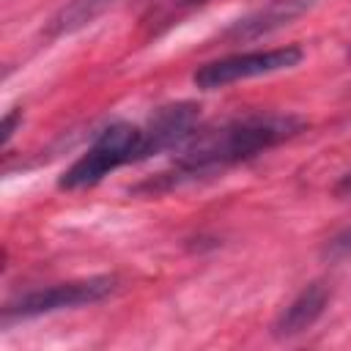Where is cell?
Returning <instances> with one entry per match:
<instances>
[{
	"label": "cell",
	"mask_w": 351,
	"mask_h": 351,
	"mask_svg": "<svg viewBox=\"0 0 351 351\" xmlns=\"http://www.w3.org/2000/svg\"><path fill=\"white\" fill-rule=\"evenodd\" d=\"M307 129V121L293 112H250L241 118L222 121L217 126H197V132L176 148L173 167L159 173L140 189L165 192L184 181L222 173L239 162H247L280 143L293 140Z\"/></svg>",
	"instance_id": "obj_1"
},
{
	"label": "cell",
	"mask_w": 351,
	"mask_h": 351,
	"mask_svg": "<svg viewBox=\"0 0 351 351\" xmlns=\"http://www.w3.org/2000/svg\"><path fill=\"white\" fill-rule=\"evenodd\" d=\"M148 159L145 154V132L137 123L129 121H115L110 126H104L93 143L85 148V154H80L74 159L71 167L63 170V176L58 178L60 189H88L96 186L99 181H104L110 173L143 162Z\"/></svg>",
	"instance_id": "obj_2"
},
{
	"label": "cell",
	"mask_w": 351,
	"mask_h": 351,
	"mask_svg": "<svg viewBox=\"0 0 351 351\" xmlns=\"http://www.w3.org/2000/svg\"><path fill=\"white\" fill-rule=\"evenodd\" d=\"M115 288H118L115 277L99 274V277H82V280H69V282H55V285H47V288L25 291L16 299L5 302L3 326L14 324V321L49 315V313H58V310H77V307L96 304V302L107 299L110 293H115Z\"/></svg>",
	"instance_id": "obj_3"
},
{
	"label": "cell",
	"mask_w": 351,
	"mask_h": 351,
	"mask_svg": "<svg viewBox=\"0 0 351 351\" xmlns=\"http://www.w3.org/2000/svg\"><path fill=\"white\" fill-rule=\"evenodd\" d=\"M304 60V49L299 44L271 47V49H250V52H233L217 60H208L195 69L192 82L200 90H217L228 88L233 82H244L252 77H266L277 71H288Z\"/></svg>",
	"instance_id": "obj_4"
},
{
	"label": "cell",
	"mask_w": 351,
	"mask_h": 351,
	"mask_svg": "<svg viewBox=\"0 0 351 351\" xmlns=\"http://www.w3.org/2000/svg\"><path fill=\"white\" fill-rule=\"evenodd\" d=\"M200 126V107L195 101H176L159 107L148 123H143L145 132V154H162V151H176L184 145Z\"/></svg>",
	"instance_id": "obj_5"
},
{
	"label": "cell",
	"mask_w": 351,
	"mask_h": 351,
	"mask_svg": "<svg viewBox=\"0 0 351 351\" xmlns=\"http://www.w3.org/2000/svg\"><path fill=\"white\" fill-rule=\"evenodd\" d=\"M313 5V0H269L266 5L255 8L252 14H247L244 19L233 22L228 30H225V38H233V41H252V38H261L282 25H288L291 19L302 16L307 8Z\"/></svg>",
	"instance_id": "obj_6"
},
{
	"label": "cell",
	"mask_w": 351,
	"mask_h": 351,
	"mask_svg": "<svg viewBox=\"0 0 351 351\" xmlns=\"http://www.w3.org/2000/svg\"><path fill=\"white\" fill-rule=\"evenodd\" d=\"M326 302H329V291H326L324 282L304 285L291 299V304L277 315V321L271 326V335L274 337H296V335L307 332L321 318V313L326 310Z\"/></svg>",
	"instance_id": "obj_7"
},
{
	"label": "cell",
	"mask_w": 351,
	"mask_h": 351,
	"mask_svg": "<svg viewBox=\"0 0 351 351\" xmlns=\"http://www.w3.org/2000/svg\"><path fill=\"white\" fill-rule=\"evenodd\" d=\"M118 0H71L55 19H52V33L55 36H60V33H74V30H80V27H85V25H90L96 16H101L107 8H112ZM197 3H203V0H159V8H156V16L162 14V16H173V14H178V11H184V8H192V5H197Z\"/></svg>",
	"instance_id": "obj_8"
},
{
	"label": "cell",
	"mask_w": 351,
	"mask_h": 351,
	"mask_svg": "<svg viewBox=\"0 0 351 351\" xmlns=\"http://www.w3.org/2000/svg\"><path fill=\"white\" fill-rule=\"evenodd\" d=\"M16 123H22V110H8L3 118V145H8V140L14 137Z\"/></svg>",
	"instance_id": "obj_9"
},
{
	"label": "cell",
	"mask_w": 351,
	"mask_h": 351,
	"mask_svg": "<svg viewBox=\"0 0 351 351\" xmlns=\"http://www.w3.org/2000/svg\"><path fill=\"white\" fill-rule=\"evenodd\" d=\"M335 195L337 197H346V200H351V173H346L337 184H335Z\"/></svg>",
	"instance_id": "obj_10"
}]
</instances>
